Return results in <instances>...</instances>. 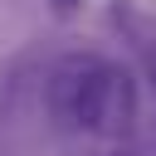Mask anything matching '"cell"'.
Instances as JSON below:
<instances>
[{
  "label": "cell",
  "mask_w": 156,
  "mask_h": 156,
  "mask_svg": "<svg viewBox=\"0 0 156 156\" xmlns=\"http://www.w3.org/2000/svg\"><path fill=\"white\" fill-rule=\"evenodd\" d=\"M44 117L63 136L127 141L136 132V83L117 58L68 49L44 73Z\"/></svg>",
  "instance_id": "cell-1"
},
{
  "label": "cell",
  "mask_w": 156,
  "mask_h": 156,
  "mask_svg": "<svg viewBox=\"0 0 156 156\" xmlns=\"http://www.w3.org/2000/svg\"><path fill=\"white\" fill-rule=\"evenodd\" d=\"M44 5H49V15H54V20H78L88 0H44Z\"/></svg>",
  "instance_id": "cell-2"
},
{
  "label": "cell",
  "mask_w": 156,
  "mask_h": 156,
  "mask_svg": "<svg viewBox=\"0 0 156 156\" xmlns=\"http://www.w3.org/2000/svg\"><path fill=\"white\" fill-rule=\"evenodd\" d=\"M93 156H146V151H141V146H136V141L127 136V141H102V146H98Z\"/></svg>",
  "instance_id": "cell-3"
},
{
  "label": "cell",
  "mask_w": 156,
  "mask_h": 156,
  "mask_svg": "<svg viewBox=\"0 0 156 156\" xmlns=\"http://www.w3.org/2000/svg\"><path fill=\"white\" fill-rule=\"evenodd\" d=\"M146 78H151V93H156V54H151V63H146Z\"/></svg>",
  "instance_id": "cell-4"
}]
</instances>
